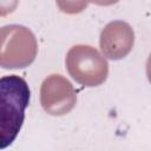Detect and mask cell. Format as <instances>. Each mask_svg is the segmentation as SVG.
<instances>
[{"mask_svg": "<svg viewBox=\"0 0 151 151\" xmlns=\"http://www.w3.org/2000/svg\"><path fill=\"white\" fill-rule=\"evenodd\" d=\"M59 9L66 14H78L90 4L88 0H55Z\"/></svg>", "mask_w": 151, "mask_h": 151, "instance_id": "obj_6", "label": "cell"}, {"mask_svg": "<svg viewBox=\"0 0 151 151\" xmlns=\"http://www.w3.org/2000/svg\"><path fill=\"white\" fill-rule=\"evenodd\" d=\"M90 2H93L98 6H110L113 4H117L119 0H88Z\"/></svg>", "mask_w": 151, "mask_h": 151, "instance_id": "obj_8", "label": "cell"}, {"mask_svg": "<svg viewBox=\"0 0 151 151\" xmlns=\"http://www.w3.org/2000/svg\"><path fill=\"white\" fill-rule=\"evenodd\" d=\"M68 74L83 86L101 85L109 76V64L99 51L88 45L72 46L65 59Z\"/></svg>", "mask_w": 151, "mask_h": 151, "instance_id": "obj_3", "label": "cell"}, {"mask_svg": "<svg viewBox=\"0 0 151 151\" xmlns=\"http://www.w3.org/2000/svg\"><path fill=\"white\" fill-rule=\"evenodd\" d=\"M38 42L33 32L22 25L0 27V66L4 68H25L37 57Z\"/></svg>", "mask_w": 151, "mask_h": 151, "instance_id": "obj_2", "label": "cell"}, {"mask_svg": "<svg viewBox=\"0 0 151 151\" xmlns=\"http://www.w3.org/2000/svg\"><path fill=\"white\" fill-rule=\"evenodd\" d=\"M19 0H0V17L12 14L18 7Z\"/></svg>", "mask_w": 151, "mask_h": 151, "instance_id": "obj_7", "label": "cell"}, {"mask_svg": "<svg viewBox=\"0 0 151 151\" xmlns=\"http://www.w3.org/2000/svg\"><path fill=\"white\" fill-rule=\"evenodd\" d=\"M31 91L26 80L19 76L0 78V150L15 140L25 120Z\"/></svg>", "mask_w": 151, "mask_h": 151, "instance_id": "obj_1", "label": "cell"}, {"mask_svg": "<svg viewBox=\"0 0 151 151\" xmlns=\"http://www.w3.org/2000/svg\"><path fill=\"white\" fill-rule=\"evenodd\" d=\"M134 45V32L132 27L122 20L109 22L101 31L99 46L104 57L111 60L125 58Z\"/></svg>", "mask_w": 151, "mask_h": 151, "instance_id": "obj_5", "label": "cell"}, {"mask_svg": "<svg viewBox=\"0 0 151 151\" xmlns=\"http://www.w3.org/2000/svg\"><path fill=\"white\" fill-rule=\"evenodd\" d=\"M77 93L68 79L60 74H51L41 84L40 104L51 116H65L73 110Z\"/></svg>", "mask_w": 151, "mask_h": 151, "instance_id": "obj_4", "label": "cell"}]
</instances>
